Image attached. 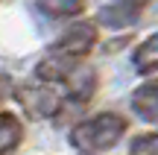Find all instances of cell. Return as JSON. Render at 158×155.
Instances as JSON below:
<instances>
[{
	"mask_svg": "<svg viewBox=\"0 0 158 155\" xmlns=\"http://www.w3.org/2000/svg\"><path fill=\"white\" fill-rule=\"evenodd\" d=\"M126 120L120 114H111V111H102L97 117H88V120H79L70 132V144L76 146L79 152L88 155H100L108 152L120 144V138L126 135Z\"/></svg>",
	"mask_w": 158,
	"mask_h": 155,
	"instance_id": "1",
	"label": "cell"
},
{
	"mask_svg": "<svg viewBox=\"0 0 158 155\" xmlns=\"http://www.w3.org/2000/svg\"><path fill=\"white\" fill-rule=\"evenodd\" d=\"M15 100L29 117H56V114H62V105H64V100L50 85H41V82L18 85Z\"/></svg>",
	"mask_w": 158,
	"mask_h": 155,
	"instance_id": "2",
	"label": "cell"
},
{
	"mask_svg": "<svg viewBox=\"0 0 158 155\" xmlns=\"http://www.w3.org/2000/svg\"><path fill=\"white\" fill-rule=\"evenodd\" d=\"M94 44H97V27L88 21H79V23L64 29L50 44L47 53H62V56H70V59H82L94 50Z\"/></svg>",
	"mask_w": 158,
	"mask_h": 155,
	"instance_id": "3",
	"label": "cell"
},
{
	"mask_svg": "<svg viewBox=\"0 0 158 155\" xmlns=\"http://www.w3.org/2000/svg\"><path fill=\"white\" fill-rule=\"evenodd\" d=\"M79 59L62 56V53H47L38 64H35V76L41 82H68L70 76L76 73Z\"/></svg>",
	"mask_w": 158,
	"mask_h": 155,
	"instance_id": "4",
	"label": "cell"
},
{
	"mask_svg": "<svg viewBox=\"0 0 158 155\" xmlns=\"http://www.w3.org/2000/svg\"><path fill=\"white\" fill-rule=\"evenodd\" d=\"M132 111L147 123H158V79H149L132 91Z\"/></svg>",
	"mask_w": 158,
	"mask_h": 155,
	"instance_id": "5",
	"label": "cell"
},
{
	"mask_svg": "<svg viewBox=\"0 0 158 155\" xmlns=\"http://www.w3.org/2000/svg\"><path fill=\"white\" fill-rule=\"evenodd\" d=\"M21 138H23V126L15 114H6L0 111V155H9L21 146Z\"/></svg>",
	"mask_w": 158,
	"mask_h": 155,
	"instance_id": "6",
	"label": "cell"
},
{
	"mask_svg": "<svg viewBox=\"0 0 158 155\" xmlns=\"http://www.w3.org/2000/svg\"><path fill=\"white\" fill-rule=\"evenodd\" d=\"M138 6H129V3H120V0H114L111 6H106V9H100V21L102 23H108L111 29H123V27H129L132 21H138Z\"/></svg>",
	"mask_w": 158,
	"mask_h": 155,
	"instance_id": "7",
	"label": "cell"
},
{
	"mask_svg": "<svg viewBox=\"0 0 158 155\" xmlns=\"http://www.w3.org/2000/svg\"><path fill=\"white\" fill-rule=\"evenodd\" d=\"M132 64H135V70H138V73H143V76L158 70V35H149V38L135 50Z\"/></svg>",
	"mask_w": 158,
	"mask_h": 155,
	"instance_id": "8",
	"label": "cell"
},
{
	"mask_svg": "<svg viewBox=\"0 0 158 155\" xmlns=\"http://www.w3.org/2000/svg\"><path fill=\"white\" fill-rule=\"evenodd\" d=\"M35 6L50 18H73L85 9V0H35Z\"/></svg>",
	"mask_w": 158,
	"mask_h": 155,
	"instance_id": "9",
	"label": "cell"
},
{
	"mask_svg": "<svg viewBox=\"0 0 158 155\" xmlns=\"http://www.w3.org/2000/svg\"><path fill=\"white\" fill-rule=\"evenodd\" d=\"M129 155H158V132H149V135H138V138H132Z\"/></svg>",
	"mask_w": 158,
	"mask_h": 155,
	"instance_id": "10",
	"label": "cell"
},
{
	"mask_svg": "<svg viewBox=\"0 0 158 155\" xmlns=\"http://www.w3.org/2000/svg\"><path fill=\"white\" fill-rule=\"evenodd\" d=\"M9 97H15V85H12V79L6 73H0V103L9 100Z\"/></svg>",
	"mask_w": 158,
	"mask_h": 155,
	"instance_id": "11",
	"label": "cell"
},
{
	"mask_svg": "<svg viewBox=\"0 0 158 155\" xmlns=\"http://www.w3.org/2000/svg\"><path fill=\"white\" fill-rule=\"evenodd\" d=\"M120 3H129V6H138V9H141V6H147L149 0H120Z\"/></svg>",
	"mask_w": 158,
	"mask_h": 155,
	"instance_id": "12",
	"label": "cell"
}]
</instances>
